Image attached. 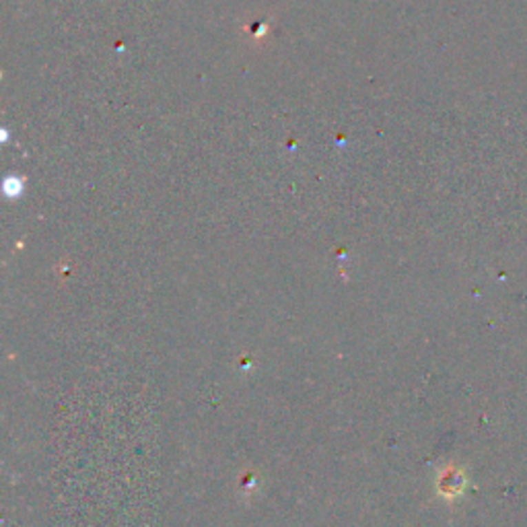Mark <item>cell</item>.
<instances>
[{"label":"cell","mask_w":527,"mask_h":527,"mask_svg":"<svg viewBox=\"0 0 527 527\" xmlns=\"http://www.w3.org/2000/svg\"><path fill=\"white\" fill-rule=\"evenodd\" d=\"M439 488H441V493H443L445 497H455V495L464 488V476H462L457 470L449 468V470L443 474V478L439 480Z\"/></svg>","instance_id":"6da1fadb"}]
</instances>
